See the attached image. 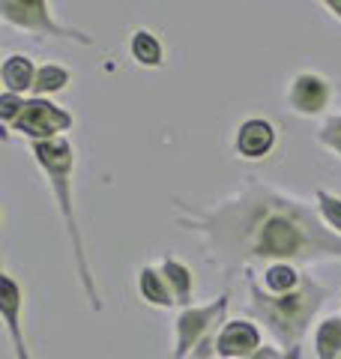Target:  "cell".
I'll return each mask as SVG.
<instances>
[{
  "mask_svg": "<svg viewBox=\"0 0 341 359\" xmlns=\"http://www.w3.org/2000/svg\"><path fill=\"white\" fill-rule=\"evenodd\" d=\"M69 126V117L60 114L54 105H45V102H30L21 111V120H18V129L27 132V135H51L54 129H66Z\"/></svg>",
  "mask_w": 341,
  "mask_h": 359,
  "instance_id": "1",
  "label": "cell"
},
{
  "mask_svg": "<svg viewBox=\"0 0 341 359\" xmlns=\"http://www.w3.org/2000/svg\"><path fill=\"white\" fill-rule=\"evenodd\" d=\"M300 249V231L288 219H272L267 222L260 233V252L264 255H293Z\"/></svg>",
  "mask_w": 341,
  "mask_h": 359,
  "instance_id": "2",
  "label": "cell"
},
{
  "mask_svg": "<svg viewBox=\"0 0 341 359\" xmlns=\"http://www.w3.org/2000/svg\"><path fill=\"white\" fill-rule=\"evenodd\" d=\"M269 144H272V129L267 126V123L252 120V123H246V126H243L236 147H240L243 156H252V159H255V156L269 150Z\"/></svg>",
  "mask_w": 341,
  "mask_h": 359,
  "instance_id": "3",
  "label": "cell"
},
{
  "mask_svg": "<svg viewBox=\"0 0 341 359\" xmlns=\"http://www.w3.org/2000/svg\"><path fill=\"white\" fill-rule=\"evenodd\" d=\"M258 344V332L248 327V323H234V327H227L225 335L219 339V351L222 353H246L252 351V347Z\"/></svg>",
  "mask_w": 341,
  "mask_h": 359,
  "instance_id": "4",
  "label": "cell"
},
{
  "mask_svg": "<svg viewBox=\"0 0 341 359\" xmlns=\"http://www.w3.org/2000/svg\"><path fill=\"white\" fill-rule=\"evenodd\" d=\"M323 99H326V90L317 78H302L297 84V90H293V102H297L302 111H317L323 105Z\"/></svg>",
  "mask_w": 341,
  "mask_h": 359,
  "instance_id": "5",
  "label": "cell"
},
{
  "mask_svg": "<svg viewBox=\"0 0 341 359\" xmlns=\"http://www.w3.org/2000/svg\"><path fill=\"white\" fill-rule=\"evenodd\" d=\"M4 81L9 90H25L30 84V63L25 57H9L4 66Z\"/></svg>",
  "mask_w": 341,
  "mask_h": 359,
  "instance_id": "6",
  "label": "cell"
},
{
  "mask_svg": "<svg viewBox=\"0 0 341 359\" xmlns=\"http://www.w3.org/2000/svg\"><path fill=\"white\" fill-rule=\"evenodd\" d=\"M132 51L141 63H159V57H162V54H159V45H156V39L150 36V33H138L135 42H132Z\"/></svg>",
  "mask_w": 341,
  "mask_h": 359,
  "instance_id": "7",
  "label": "cell"
},
{
  "mask_svg": "<svg viewBox=\"0 0 341 359\" xmlns=\"http://www.w3.org/2000/svg\"><path fill=\"white\" fill-rule=\"evenodd\" d=\"M317 344H321L323 359H333V351H338V344H341V323L329 320L323 327V332H321V339H317Z\"/></svg>",
  "mask_w": 341,
  "mask_h": 359,
  "instance_id": "8",
  "label": "cell"
},
{
  "mask_svg": "<svg viewBox=\"0 0 341 359\" xmlns=\"http://www.w3.org/2000/svg\"><path fill=\"white\" fill-rule=\"evenodd\" d=\"M15 306H18V294H15V285H13V278H4V311H6V320H9V327H13L15 332V339H18V323H15Z\"/></svg>",
  "mask_w": 341,
  "mask_h": 359,
  "instance_id": "9",
  "label": "cell"
},
{
  "mask_svg": "<svg viewBox=\"0 0 341 359\" xmlns=\"http://www.w3.org/2000/svg\"><path fill=\"white\" fill-rule=\"evenodd\" d=\"M293 282H297V276H293V269H288V266H272L267 276V285L272 290H288V287H293Z\"/></svg>",
  "mask_w": 341,
  "mask_h": 359,
  "instance_id": "10",
  "label": "cell"
},
{
  "mask_svg": "<svg viewBox=\"0 0 341 359\" xmlns=\"http://www.w3.org/2000/svg\"><path fill=\"white\" fill-rule=\"evenodd\" d=\"M141 290H144V294L150 297L153 302H170V299H168V290H162L156 273H144V276H141Z\"/></svg>",
  "mask_w": 341,
  "mask_h": 359,
  "instance_id": "11",
  "label": "cell"
},
{
  "mask_svg": "<svg viewBox=\"0 0 341 359\" xmlns=\"http://www.w3.org/2000/svg\"><path fill=\"white\" fill-rule=\"evenodd\" d=\"M66 84V72L63 69H54V66H48V69L39 72V81H36V90H57Z\"/></svg>",
  "mask_w": 341,
  "mask_h": 359,
  "instance_id": "12",
  "label": "cell"
},
{
  "mask_svg": "<svg viewBox=\"0 0 341 359\" xmlns=\"http://www.w3.org/2000/svg\"><path fill=\"white\" fill-rule=\"evenodd\" d=\"M321 198H323V210H326L329 222H333L335 228L341 231V201H333V198H326V195H321Z\"/></svg>",
  "mask_w": 341,
  "mask_h": 359,
  "instance_id": "13",
  "label": "cell"
},
{
  "mask_svg": "<svg viewBox=\"0 0 341 359\" xmlns=\"http://www.w3.org/2000/svg\"><path fill=\"white\" fill-rule=\"evenodd\" d=\"M329 132H333V135H326V138H329V141H333V144H335V147L341 150V123H335V126H333V129H329Z\"/></svg>",
  "mask_w": 341,
  "mask_h": 359,
  "instance_id": "14",
  "label": "cell"
}]
</instances>
